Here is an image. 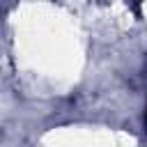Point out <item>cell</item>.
Segmentation results:
<instances>
[{"instance_id":"cell-1","label":"cell","mask_w":147,"mask_h":147,"mask_svg":"<svg viewBox=\"0 0 147 147\" xmlns=\"http://www.w3.org/2000/svg\"><path fill=\"white\" fill-rule=\"evenodd\" d=\"M145 119H147V117H145Z\"/></svg>"}]
</instances>
